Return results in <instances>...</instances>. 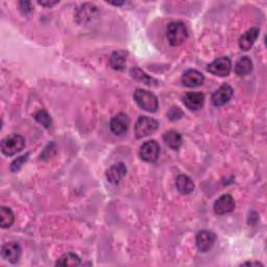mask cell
Returning a JSON list of instances; mask_svg holds the SVG:
<instances>
[{"mask_svg": "<svg viewBox=\"0 0 267 267\" xmlns=\"http://www.w3.org/2000/svg\"><path fill=\"white\" fill-rule=\"evenodd\" d=\"M234 94V90L233 88L227 85V84H223L222 86H220L211 96V101L215 106H221L224 105L225 103H227L228 101L231 100L232 96Z\"/></svg>", "mask_w": 267, "mask_h": 267, "instance_id": "7", "label": "cell"}, {"mask_svg": "<svg viewBox=\"0 0 267 267\" xmlns=\"http://www.w3.org/2000/svg\"><path fill=\"white\" fill-rule=\"evenodd\" d=\"M176 188L182 194H189L194 190V183L186 174H180L176 179Z\"/></svg>", "mask_w": 267, "mask_h": 267, "instance_id": "17", "label": "cell"}, {"mask_svg": "<svg viewBox=\"0 0 267 267\" xmlns=\"http://www.w3.org/2000/svg\"><path fill=\"white\" fill-rule=\"evenodd\" d=\"M160 154V145L157 141L150 140L145 142L140 148V158L147 163L157 162Z\"/></svg>", "mask_w": 267, "mask_h": 267, "instance_id": "5", "label": "cell"}, {"mask_svg": "<svg viewBox=\"0 0 267 267\" xmlns=\"http://www.w3.org/2000/svg\"><path fill=\"white\" fill-rule=\"evenodd\" d=\"M57 266H79L81 265V259L78 255L73 253H67L62 255L56 262Z\"/></svg>", "mask_w": 267, "mask_h": 267, "instance_id": "21", "label": "cell"}, {"mask_svg": "<svg viewBox=\"0 0 267 267\" xmlns=\"http://www.w3.org/2000/svg\"><path fill=\"white\" fill-rule=\"evenodd\" d=\"M28 156H29V154L24 155V156H22V157H19L17 160H15V161L12 163V165H11V169H12V171H13V172L18 171V170L21 168V166L23 165V163L27 161Z\"/></svg>", "mask_w": 267, "mask_h": 267, "instance_id": "24", "label": "cell"}, {"mask_svg": "<svg viewBox=\"0 0 267 267\" xmlns=\"http://www.w3.org/2000/svg\"><path fill=\"white\" fill-rule=\"evenodd\" d=\"M253 71V62L248 57L240 58L235 65V73L239 76L248 75Z\"/></svg>", "mask_w": 267, "mask_h": 267, "instance_id": "18", "label": "cell"}, {"mask_svg": "<svg viewBox=\"0 0 267 267\" xmlns=\"http://www.w3.org/2000/svg\"><path fill=\"white\" fill-rule=\"evenodd\" d=\"M159 129V122L147 116H140L135 124V135L137 139L145 138Z\"/></svg>", "mask_w": 267, "mask_h": 267, "instance_id": "4", "label": "cell"}, {"mask_svg": "<svg viewBox=\"0 0 267 267\" xmlns=\"http://www.w3.org/2000/svg\"><path fill=\"white\" fill-rule=\"evenodd\" d=\"M242 265H256V266H263V264L260 263V262H246V263H243Z\"/></svg>", "mask_w": 267, "mask_h": 267, "instance_id": "28", "label": "cell"}, {"mask_svg": "<svg viewBox=\"0 0 267 267\" xmlns=\"http://www.w3.org/2000/svg\"><path fill=\"white\" fill-rule=\"evenodd\" d=\"M22 255V248L17 242H8L3 245L2 248V257L6 261L10 263H17Z\"/></svg>", "mask_w": 267, "mask_h": 267, "instance_id": "11", "label": "cell"}, {"mask_svg": "<svg viewBox=\"0 0 267 267\" xmlns=\"http://www.w3.org/2000/svg\"><path fill=\"white\" fill-rule=\"evenodd\" d=\"M128 172L127 166L124 163L122 162H118L116 164L112 165L105 172L106 175V180L114 185L119 184V182L126 176Z\"/></svg>", "mask_w": 267, "mask_h": 267, "instance_id": "13", "label": "cell"}, {"mask_svg": "<svg viewBox=\"0 0 267 267\" xmlns=\"http://www.w3.org/2000/svg\"><path fill=\"white\" fill-rule=\"evenodd\" d=\"M167 116H168V118L171 121H174V120H177V119L183 117V112L179 108H176V106L175 108H171L170 111L167 114Z\"/></svg>", "mask_w": 267, "mask_h": 267, "instance_id": "25", "label": "cell"}, {"mask_svg": "<svg viewBox=\"0 0 267 267\" xmlns=\"http://www.w3.org/2000/svg\"><path fill=\"white\" fill-rule=\"evenodd\" d=\"M131 74L136 81L142 82L143 84H145L147 86H158V81L150 78L149 75H147L144 71H142L141 69H139L137 67H135L131 70Z\"/></svg>", "mask_w": 267, "mask_h": 267, "instance_id": "20", "label": "cell"}, {"mask_svg": "<svg viewBox=\"0 0 267 267\" xmlns=\"http://www.w3.org/2000/svg\"><path fill=\"white\" fill-rule=\"evenodd\" d=\"M38 4H39L42 7H45V8H51L56 5H58L59 2H38Z\"/></svg>", "mask_w": 267, "mask_h": 267, "instance_id": "27", "label": "cell"}, {"mask_svg": "<svg viewBox=\"0 0 267 267\" xmlns=\"http://www.w3.org/2000/svg\"><path fill=\"white\" fill-rule=\"evenodd\" d=\"M134 99L136 103L146 112L156 113L158 111L159 101L157 96L147 90L137 89L134 93Z\"/></svg>", "mask_w": 267, "mask_h": 267, "instance_id": "2", "label": "cell"}, {"mask_svg": "<svg viewBox=\"0 0 267 267\" xmlns=\"http://www.w3.org/2000/svg\"><path fill=\"white\" fill-rule=\"evenodd\" d=\"M130 127V119L127 114L119 113L114 116L110 121V129L115 135H123L128 132Z\"/></svg>", "mask_w": 267, "mask_h": 267, "instance_id": "9", "label": "cell"}, {"mask_svg": "<svg viewBox=\"0 0 267 267\" xmlns=\"http://www.w3.org/2000/svg\"><path fill=\"white\" fill-rule=\"evenodd\" d=\"M166 37L168 43L175 47V46H180L183 43L186 42L187 38H188V29L187 26L185 25L184 22L182 21H173L170 22L167 25V29H166Z\"/></svg>", "mask_w": 267, "mask_h": 267, "instance_id": "1", "label": "cell"}, {"mask_svg": "<svg viewBox=\"0 0 267 267\" xmlns=\"http://www.w3.org/2000/svg\"><path fill=\"white\" fill-rule=\"evenodd\" d=\"M204 82H205L204 74L194 69H189L185 71L184 74L182 75V84L188 88L200 87L204 84Z\"/></svg>", "mask_w": 267, "mask_h": 267, "instance_id": "8", "label": "cell"}, {"mask_svg": "<svg viewBox=\"0 0 267 267\" xmlns=\"http://www.w3.org/2000/svg\"><path fill=\"white\" fill-rule=\"evenodd\" d=\"M235 207L236 205L233 197L230 194H224L218 198L214 203V212L217 215H224L233 212Z\"/></svg>", "mask_w": 267, "mask_h": 267, "instance_id": "10", "label": "cell"}, {"mask_svg": "<svg viewBox=\"0 0 267 267\" xmlns=\"http://www.w3.org/2000/svg\"><path fill=\"white\" fill-rule=\"evenodd\" d=\"M34 119L38 122H39L40 124H42L44 128H46V129H49L52 126L51 117L49 116V114L46 111H44V110H41L39 112H37L34 114Z\"/></svg>", "mask_w": 267, "mask_h": 267, "instance_id": "23", "label": "cell"}, {"mask_svg": "<svg viewBox=\"0 0 267 267\" xmlns=\"http://www.w3.org/2000/svg\"><path fill=\"white\" fill-rule=\"evenodd\" d=\"M185 105L192 111L201 110L205 103V95L201 92H187L183 98Z\"/></svg>", "mask_w": 267, "mask_h": 267, "instance_id": "15", "label": "cell"}, {"mask_svg": "<svg viewBox=\"0 0 267 267\" xmlns=\"http://www.w3.org/2000/svg\"><path fill=\"white\" fill-rule=\"evenodd\" d=\"M0 216H2V227L8 228L12 226L15 220V215L13 211L8 207H2L0 208Z\"/></svg>", "mask_w": 267, "mask_h": 267, "instance_id": "22", "label": "cell"}, {"mask_svg": "<svg viewBox=\"0 0 267 267\" xmlns=\"http://www.w3.org/2000/svg\"><path fill=\"white\" fill-rule=\"evenodd\" d=\"M163 140L170 148H172L174 150H177L182 146V143H183L181 134L175 131H168L166 133H164Z\"/></svg>", "mask_w": 267, "mask_h": 267, "instance_id": "19", "label": "cell"}, {"mask_svg": "<svg viewBox=\"0 0 267 267\" xmlns=\"http://www.w3.org/2000/svg\"><path fill=\"white\" fill-rule=\"evenodd\" d=\"M25 146V139L18 134H13L5 138L2 142V150L4 155L8 157L15 156L20 152Z\"/></svg>", "mask_w": 267, "mask_h": 267, "instance_id": "3", "label": "cell"}, {"mask_svg": "<svg viewBox=\"0 0 267 267\" xmlns=\"http://www.w3.org/2000/svg\"><path fill=\"white\" fill-rule=\"evenodd\" d=\"M127 56L128 54L123 50H117L113 52L110 59V65L114 70L122 71L127 66Z\"/></svg>", "mask_w": 267, "mask_h": 267, "instance_id": "16", "label": "cell"}, {"mask_svg": "<svg viewBox=\"0 0 267 267\" xmlns=\"http://www.w3.org/2000/svg\"><path fill=\"white\" fill-rule=\"evenodd\" d=\"M111 5H114V6H122L124 4V2H121V3H110Z\"/></svg>", "mask_w": 267, "mask_h": 267, "instance_id": "29", "label": "cell"}, {"mask_svg": "<svg viewBox=\"0 0 267 267\" xmlns=\"http://www.w3.org/2000/svg\"><path fill=\"white\" fill-rule=\"evenodd\" d=\"M215 241H216L215 234L213 232L207 231V230L200 231L198 233L197 239H195L198 250L202 253L209 252L213 247Z\"/></svg>", "mask_w": 267, "mask_h": 267, "instance_id": "12", "label": "cell"}, {"mask_svg": "<svg viewBox=\"0 0 267 267\" xmlns=\"http://www.w3.org/2000/svg\"><path fill=\"white\" fill-rule=\"evenodd\" d=\"M260 33V29L258 27H252L247 31H245L240 38H239V47L243 51H248L257 41L258 37Z\"/></svg>", "mask_w": 267, "mask_h": 267, "instance_id": "14", "label": "cell"}, {"mask_svg": "<svg viewBox=\"0 0 267 267\" xmlns=\"http://www.w3.org/2000/svg\"><path fill=\"white\" fill-rule=\"evenodd\" d=\"M207 70L217 76H227L232 70V62L227 57H220L209 64Z\"/></svg>", "mask_w": 267, "mask_h": 267, "instance_id": "6", "label": "cell"}, {"mask_svg": "<svg viewBox=\"0 0 267 267\" xmlns=\"http://www.w3.org/2000/svg\"><path fill=\"white\" fill-rule=\"evenodd\" d=\"M19 8H20V11L23 14H30L33 11L32 5L29 2H20L19 3Z\"/></svg>", "mask_w": 267, "mask_h": 267, "instance_id": "26", "label": "cell"}]
</instances>
